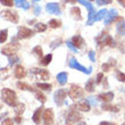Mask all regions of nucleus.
Returning a JSON list of instances; mask_svg holds the SVG:
<instances>
[{"label": "nucleus", "instance_id": "f257e3e1", "mask_svg": "<svg viewBox=\"0 0 125 125\" xmlns=\"http://www.w3.org/2000/svg\"><path fill=\"white\" fill-rule=\"evenodd\" d=\"M2 99L3 101L6 102L8 106H11V107H16L17 106V97L16 93L14 92L13 90L9 89H2Z\"/></svg>", "mask_w": 125, "mask_h": 125}, {"label": "nucleus", "instance_id": "f03ea898", "mask_svg": "<svg viewBox=\"0 0 125 125\" xmlns=\"http://www.w3.org/2000/svg\"><path fill=\"white\" fill-rule=\"evenodd\" d=\"M83 94H84V90L81 86L75 85V84H73L68 91V95L72 100H77V99L82 98Z\"/></svg>", "mask_w": 125, "mask_h": 125}, {"label": "nucleus", "instance_id": "7ed1b4c3", "mask_svg": "<svg viewBox=\"0 0 125 125\" xmlns=\"http://www.w3.org/2000/svg\"><path fill=\"white\" fill-rule=\"evenodd\" d=\"M68 65H69V67H71V68L77 69V71L85 73V74H90V73H91V71H92V68H91V67H89V68H85L84 66H82L79 62H77V60L75 59V58H74V57H72V58L69 59Z\"/></svg>", "mask_w": 125, "mask_h": 125}, {"label": "nucleus", "instance_id": "20e7f679", "mask_svg": "<svg viewBox=\"0 0 125 125\" xmlns=\"http://www.w3.org/2000/svg\"><path fill=\"white\" fill-rule=\"evenodd\" d=\"M97 41L99 43V47L101 46H108V47H115V42L110 35L108 34H102L101 36L97 38Z\"/></svg>", "mask_w": 125, "mask_h": 125}, {"label": "nucleus", "instance_id": "39448f33", "mask_svg": "<svg viewBox=\"0 0 125 125\" xmlns=\"http://www.w3.org/2000/svg\"><path fill=\"white\" fill-rule=\"evenodd\" d=\"M18 49H20L18 43L11 41V43H10V44L6 46L2 50H1V52H2L3 55H6V56H11V55H15V52H16Z\"/></svg>", "mask_w": 125, "mask_h": 125}, {"label": "nucleus", "instance_id": "423d86ee", "mask_svg": "<svg viewBox=\"0 0 125 125\" xmlns=\"http://www.w3.org/2000/svg\"><path fill=\"white\" fill-rule=\"evenodd\" d=\"M81 119V115L76 110H71L66 117V125H73Z\"/></svg>", "mask_w": 125, "mask_h": 125}, {"label": "nucleus", "instance_id": "0eeeda50", "mask_svg": "<svg viewBox=\"0 0 125 125\" xmlns=\"http://www.w3.org/2000/svg\"><path fill=\"white\" fill-rule=\"evenodd\" d=\"M66 94H67V92H66L65 89H59V90H57L56 92H55V94H53V99H55V102H56L58 106H62V104L65 102Z\"/></svg>", "mask_w": 125, "mask_h": 125}, {"label": "nucleus", "instance_id": "6e6552de", "mask_svg": "<svg viewBox=\"0 0 125 125\" xmlns=\"http://www.w3.org/2000/svg\"><path fill=\"white\" fill-rule=\"evenodd\" d=\"M32 73L36 76V77H38V79L42 80V81H47V80H49V77H50L49 72H48V71H46V69L32 68Z\"/></svg>", "mask_w": 125, "mask_h": 125}, {"label": "nucleus", "instance_id": "1a4fd4ad", "mask_svg": "<svg viewBox=\"0 0 125 125\" xmlns=\"http://www.w3.org/2000/svg\"><path fill=\"white\" fill-rule=\"evenodd\" d=\"M47 11L49 14H52V15H60V14H62L59 5L56 2L48 3V5H47Z\"/></svg>", "mask_w": 125, "mask_h": 125}, {"label": "nucleus", "instance_id": "9d476101", "mask_svg": "<svg viewBox=\"0 0 125 125\" xmlns=\"http://www.w3.org/2000/svg\"><path fill=\"white\" fill-rule=\"evenodd\" d=\"M43 122L44 125H51L53 123V112L52 109H46L43 113Z\"/></svg>", "mask_w": 125, "mask_h": 125}, {"label": "nucleus", "instance_id": "9b49d317", "mask_svg": "<svg viewBox=\"0 0 125 125\" xmlns=\"http://www.w3.org/2000/svg\"><path fill=\"white\" fill-rule=\"evenodd\" d=\"M117 10L116 9H110L109 11H107V14H106V16H105V24L106 25H108L109 23H112V22H114V21L117 18Z\"/></svg>", "mask_w": 125, "mask_h": 125}, {"label": "nucleus", "instance_id": "f8f14e48", "mask_svg": "<svg viewBox=\"0 0 125 125\" xmlns=\"http://www.w3.org/2000/svg\"><path fill=\"white\" fill-rule=\"evenodd\" d=\"M33 35V31L27 29V27H20L18 33H17V38L20 39H26V38H30Z\"/></svg>", "mask_w": 125, "mask_h": 125}, {"label": "nucleus", "instance_id": "ddd939ff", "mask_svg": "<svg viewBox=\"0 0 125 125\" xmlns=\"http://www.w3.org/2000/svg\"><path fill=\"white\" fill-rule=\"evenodd\" d=\"M2 17H5L6 20L13 22V23H17L18 22V16L16 13H13L11 10H6L2 13Z\"/></svg>", "mask_w": 125, "mask_h": 125}, {"label": "nucleus", "instance_id": "4468645a", "mask_svg": "<svg viewBox=\"0 0 125 125\" xmlns=\"http://www.w3.org/2000/svg\"><path fill=\"white\" fill-rule=\"evenodd\" d=\"M75 108H77L81 112H89L90 110V104L88 100H81V101L76 102Z\"/></svg>", "mask_w": 125, "mask_h": 125}, {"label": "nucleus", "instance_id": "2eb2a0df", "mask_svg": "<svg viewBox=\"0 0 125 125\" xmlns=\"http://www.w3.org/2000/svg\"><path fill=\"white\" fill-rule=\"evenodd\" d=\"M26 75V72H25V68H24L22 65H17L16 68H15V76L17 79H23Z\"/></svg>", "mask_w": 125, "mask_h": 125}, {"label": "nucleus", "instance_id": "dca6fc26", "mask_svg": "<svg viewBox=\"0 0 125 125\" xmlns=\"http://www.w3.org/2000/svg\"><path fill=\"white\" fill-rule=\"evenodd\" d=\"M72 42L74 43V46L79 49V48H82L83 46H84V40H83L82 36L80 35H75L74 38L72 39Z\"/></svg>", "mask_w": 125, "mask_h": 125}, {"label": "nucleus", "instance_id": "f3484780", "mask_svg": "<svg viewBox=\"0 0 125 125\" xmlns=\"http://www.w3.org/2000/svg\"><path fill=\"white\" fill-rule=\"evenodd\" d=\"M100 100H102L104 102H109L112 101L113 98H114V93L113 92H106V93H101V94L98 97Z\"/></svg>", "mask_w": 125, "mask_h": 125}, {"label": "nucleus", "instance_id": "a211bd4d", "mask_svg": "<svg viewBox=\"0 0 125 125\" xmlns=\"http://www.w3.org/2000/svg\"><path fill=\"white\" fill-rule=\"evenodd\" d=\"M41 116H42V107L38 108L33 114V122L35 124H40V121H41Z\"/></svg>", "mask_w": 125, "mask_h": 125}, {"label": "nucleus", "instance_id": "6ab92c4d", "mask_svg": "<svg viewBox=\"0 0 125 125\" xmlns=\"http://www.w3.org/2000/svg\"><path fill=\"white\" fill-rule=\"evenodd\" d=\"M67 79H68V76H67V73H65V72H62L57 75V81H58V83L62 84V85H64V84L67 83Z\"/></svg>", "mask_w": 125, "mask_h": 125}, {"label": "nucleus", "instance_id": "aec40b11", "mask_svg": "<svg viewBox=\"0 0 125 125\" xmlns=\"http://www.w3.org/2000/svg\"><path fill=\"white\" fill-rule=\"evenodd\" d=\"M116 65V60L115 59H109L108 62H105L104 65H102V69H104V72H108L109 69L114 67Z\"/></svg>", "mask_w": 125, "mask_h": 125}, {"label": "nucleus", "instance_id": "412c9836", "mask_svg": "<svg viewBox=\"0 0 125 125\" xmlns=\"http://www.w3.org/2000/svg\"><path fill=\"white\" fill-rule=\"evenodd\" d=\"M71 15L76 20H81V10L79 7H73L71 9Z\"/></svg>", "mask_w": 125, "mask_h": 125}, {"label": "nucleus", "instance_id": "4be33fe9", "mask_svg": "<svg viewBox=\"0 0 125 125\" xmlns=\"http://www.w3.org/2000/svg\"><path fill=\"white\" fill-rule=\"evenodd\" d=\"M106 14H107V10L106 9H101V10H99L98 13L95 14V16H94V22H98V21H101L104 17L106 16Z\"/></svg>", "mask_w": 125, "mask_h": 125}, {"label": "nucleus", "instance_id": "5701e85b", "mask_svg": "<svg viewBox=\"0 0 125 125\" xmlns=\"http://www.w3.org/2000/svg\"><path fill=\"white\" fill-rule=\"evenodd\" d=\"M79 2L82 3L83 6H85L86 9L89 10V13H92L93 11V6H92V3L90 2V1H88V0H79Z\"/></svg>", "mask_w": 125, "mask_h": 125}, {"label": "nucleus", "instance_id": "b1692460", "mask_svg": "<svg viewBox=\"0 0 125 125\" xmlns=\"http://www.w3.org/2000/svg\"><path fill=\"white\" fill-rule=\"evenodd\" d=\"M117 33L119 35H125V21H122L117 25Z\"/></svg>", "mask_w": 125, "mask_h": 125}, {"label": "nucleus", "instance_id": "393cba45", "mask_svg": "<svg viewBox=\"0 0 125 125\" xmlns=\"http://www.w3.org/2000/svg\"><path fill=\"white\" fill-rule=\"evenodd\" d=\"M36 86L40 90H43V91H50L51 90V84H48V83H38Z\"/></svg>", "mask_w": 125, "mask_h": 125}, {"label": "nucleus", "instance_id": "a878e982", "mask_svg": "<svg viewBox=\"0 0 125 125\" xmlns=\"http://www.w3.org/2000/svg\"><path fill=\"white\" fill-rule=\"evenodd\" d=\"M51 59H52V55H51V53H49V55H47L46 57H43V58H42L41 64H42V65H44V66L49 65L50 62H51Z\"/></svg>", "mask_w": 125, "mask_h": 125}, {"label": "nucleus", "instance_id": "bb28decb", "mask_svg": "<svg viewBox=\"0 0 125 125\" xmlns=\"http://www.w3.org/2000/svg\"><path fill=\"white\" fill-rule=\"evenodd\" d=\"M17 88L21 90H27V91H33V89L31 88L30 85H27V84H25V83L23 82H18L17 83Z\"/></svg>", "mask_w": 125, "mask_h": 125}, {"label": "nucleus", "instance_id": "cd10ccee", "mask_svg": "<svg viewBox=\"0 0 125 125\" xmlns=\"http://www.w3.org/2000/svg\"><path fill=\"white\" fill-rule=\"evenodd\" d=\"M85 90L86 91H90V92L94 90V81L93 80H89L88 81V83L85 84Z\"/></svg>", "mask_w": 125, "mask_h": 125}, {"label": "nucleus", "instance_id": "c85d7f7f", "mask_svg": "<svg viewBox=\"0 0 125 125\" xmlns=\"http://www.w3.org/2000/svg\"><path fill=\"white\" fill-rule=\"evenodd\" d=\"M24 109H25V105L24 104H18L15 107V113H16L17 115H20V114H22L24 112Z\"/></svg>", "mask_w": 125, "mask_h": 125}, {"label": "nucleus", "instance_id": "c756f323", "mask_svg": "<svg viewBox=\"0 0 125 125\" xmlns=\"http://www.w3.org/2000/svg\"><path fill=\"white\" fill-rule=\"evenodd\" d=\"M102 109L104 110H109V112H118V108L116 106H110V105H104Z\"/></svg>", "mask_w": 125, "mask_h": 125}, {"label": "nucleus", "instance_id": "7c9ffc66", "mask_svg": "<svg viewBox=\"0 0 125 125\" xmlns=\"http://www.w3.org/2000/svg\"><path fill=\"white\" fill-rule=\"evenodd\" d=\"M32 52L38 57H42V49H41V47L40 46H36L35 48L32 50Z\"/></svg>", "mask_w": 125, "mask_h": 125}, {"label": "nucleus", "instance_id": "2f4dec72", "mask_svg": "<svg viewBox=\"0 0 125 125\" xmlns=\"http://www.w3.org/2000/svg\"><path fill=\"white\" fill-rule=\"evenodd\" d=\"M47 30V26L44 25V24L42 23H39L35 25V31L36 32H44V31Z\"/></svg>", "mask_w": 125, "mask_h": 125}, {"label": "nucleus", "instance_id": "473e14b6", "mask_svg": "<svg viewBox=\"0 0 125 125\" xmlns=\"http://www.w3.org/2000/svg\"><path fill=\"white\" fill-rule=\"evenodd\" d=\"M35 95H36V98H38V100H40V101L42 102V104H44L46 102V95H43L42 92H40V91H36L35 92Z\"/></svg>", "mask_w": 125, "mask_h": 125}, {"label": "nucleus", "instance_id": "72a5a7b5", "mask_svg": "<svg viewBox=\"0 0 125 125\" xmlns=\"http://www.w3.org/2000/svg\"><path fill=\"white\" fill-rule=\"evenodd\" d=\"M49 26L52 27V29H57V27L60 26V22H58V21H56V20H51L49 22Z\"/></svg>", "mask_w": 125, "mask_h": 125}, {"label": "nucleus", "instance_id": "f704fd0d", "mask_svg": "<svg viewBox=\"0 0 125 125\" xmlns=\"http://www.w3.org/2000/svg\"><path fill=\"white\" fill-rule=\"evenodd\" d=\"M7 34H8V31H7V30H2V31H1V38H0V42H1V43L6 42Z\"/></svg>", "mask_w": 125, "mask_h": 125}, {"label": "nucleus", "instance_id": "c9c22d12", "mask_svg": "<svg viewBox=\"0 0 125 125\" xmlns=\"http://www.w3.org/2000/svg\"><path fill=\"white\" fill-rule=\"evenodd\" d=\"M67 47H68L72 51H74V52H77V50H79L75 46H74V43H73L72 41H67Z\"/></svg>", "mask_w": 125, "mask_h": 125}, {"label": "nucleus", "instance_id": "e433bc0d", "mask_svg": "<svg viewBox=\"0 0 125 125\" xmlns=\"http://www.w3.org/2000/svg\"><path fill=\"white\" fill-rule=\"evenodd\" d=\"M1 3H2L3 6L11 7L14 5V0H1Z\"/></svg>", "mask_w": 125, "mask_h": 125}, {"label": "nucleus", "instance_id": "4c0bfd02", "mask_svg": "<svg viewBox=\"0 0 125 125\" xmlns=\"http://www.w3.org/2000/svg\"><path fill=\"white\" fill-rule=\"evenodd\" d=\"M117 80L121 81V82H125V74L122 72H118L117 73Z\"/></svg>", "mask_w": 125, "mask_h": 125}, {"label": "nucleus", "instance_id": "58836bf2", "mask_svg": "<svg viewBox=\"0 0 125 125\" xmlns=\"http://www.w3.org/2000/svg\"><path fill=\"white\" fill-rule=\"evenodd\" d=\"M1 125H14V122H13V119L7 118V119H5V121L1 123Z\"/></svg>", "mask_w": 125, "mask_h": 125}, {"label": "nucleus", "instance_id": "ea45409f", "mask_svg": "<svg viewBox=\"0 0 125 125\" xmlns=\"http://www.w3.org/2000/svg\"><path fill=\"white\" fill-rule=\"evenodd\" d=\"M86 100H88V101H89V104H91L92 106H97V100H95L93 97H89Z\"/></svg>", "mask_w": 125, "mask_h": 125}, {"label": "nucleus", "instance_id": "a19ab883", "mask_svg": "<svg viewBox=\"0 0 125 125\" xmlns=\"http://www.w3.org/2000/svg\"><path fill=\"white\" fill-rule=\"evenodd\" d=\"M89 58L91 62H95V55H94V51H90L89 52Z\"/></svg>", "mask_w": 125, "mask_h": 125}, {"label": "nucleus", "instance_id": "79ce46f5", "mask_svg": "<svg viewBox=\"0 0 125 125\" xmlns=\"http://www.w3.org/2000/svg\"><path fill=\"white\" fill-rule=\"evenodd\" d=\"M109 2H110V0H97L98 5H107Z\"/></svg>", "mask_w": 125, "mask_h": 125}, {"label": "nucleus", "instance_id": "37998d69", "mask_svg": "<svg viewBox=\"0 0 125 125\" xmlns=\"http://www.w3.org/2000/svg\"><path fill=\"white\" fill-rule=\"evenodd\" d=\"M102 77H104V73H99L98 76H97V83H100L102 81Z\"/></svg>", "mask_w": 125, "mask_h": 125}, {"label": "nucleus", "instance_id": "c03bdc74", "mask_svg": "<svg viewBox=\"0 0 125 125\" xmlns=\"http://www.w3.org/2000/svg\"><path fill=\"white\" fill-rule=\"evenodd\" d=\"M20 7H22V8H24V9H27V8L30 7V5H29V3H27L26 1H24V2L22 3V5H21Z\"/></svg>", "mask_w": 125, "mask_h": 125}, {"label": "nucleus", "instance_id": "a18cd8bd", "mask_svg": "<svg viewBox=\"0 0 125 125\" xmlns=\"http://www.w3.org/2000/svg\"><path fill=\"white\" fill-rule=\"evenodd\" d=\"M34 13H35V15H39V14L41 13V9H40V7H39V6H36V7H35V10H34Z\"/></svg>", "mask_w": 125, "mask_h": 125}, {"label": "nucleus", "instance_id": "49530a36", "mask_svg": "<svg viewBox=\"0 0 125 125\" xmlns=\"http://www.w3.org/2000/svg\"><path fill=\"white\" fill-rule=\"evenodd\" d=\"M24 1H25V0H16V1H15V3H16L17 6H21V5H22Z\"/></svg>", "mask_w": 125, "mask_h": 125}, {"label": "nucleus", "instance_id": "de8ad7c7", "mask_svg": "<svg viewBox=\"0 0 125 125\" xmlns=\"http://www.w3.org/2000/svg\"><path fill=\"white\" fill-rule=\"evenodd\" d=\"M15 60H18V58L17 57H14V59H11V58H9V62H10V65H13V64H15Z\"/></svg>", "mask_w": 125, "mask_h": 125}, {"label": "nucleus", "instance_id": "09e8293b", "mask_svg": "<svg viewBox=\"0 0 125 125\" xmlns=\"http://www.w3.org/2000/svg\"><path fill=\"white\" fill-rule=\"evenodd\" d=\"M100 125H115V124H113V123H109V122H101V123H100Z\"/></svg>", "mask_w": 125, "mask_h": 125}, {"label": "nucleus", "instance_id": "8fccbe9b", "mask_svg": "<svg viewBox=\"0 0 125 125\" xmlns=\"http://www.w3.org/2000/svg\"><path fill=\"white\" fill-rule=\"evenodd\" d=\"M118 2L121 3V5H122V6L125 8V0H118Z\"/></svg>", "mask_w": 125, "mask_h": 125}, {"label": "nucleus", "instance_id": "3c124183", "mask_svg": "<svg viewBox=\"0 0 125 125\" xmlns=\"http://www.w3.org/2000/svg\"><path fill=\"white\" fill-rule=\"evenodd\" d=\"M16 122H17V123H21V122H22V118H21V116H17V117H16Z\"/></svg>", "mask_w": 125, "mask_h": 125}, {"label": "nucleus", "instance_id": "603ef678", "mask_svg": "<svg viewBox=\"0 0 125 125\" xmlns=\"http://www.w3.org/2000/svg\"><path fill=\"white\" fill-rule=\"evenodd\" d=\"M65 1L66 2H73L74 3V2H76V1H79V0H65Z\"/></svg>", "mask_w": 125, "mask_h": 125}, {"label": "nucleus", "instance_id": "864d4df0", "mask_svg": "<svg viewBox=\"0 0 125 125\" xmlns=\"http://www.w3.org/2000/svg\"><path fill=\"white\" fill-rule=\"evenodd\" d=\"M76 125H86L85 123H83V122H81V123H79V124H76Z\"/></svg>", "mask_w": 125, "mask_h": 125}, {"label": "nucleus", "instance_id": "5fc2aeb1", "mask_svg": "<svg viewBox=\"0 0 125 125\" xmlns=\"http://www.w3.org/2000/svg\"><path fill=\"white\" fill-rule=\"evenodd\" d=\"M35 1H39V0H35Z\"/></svg>", "mask_w": 125, "mask_h": 125}, {"label": "nucleus", "instance_id": "6e6d98bb", "mask_svg": "<svg viewBox=\"0 0 125 125\" xmlns=\"http://www.w3.org/2000/svg\"><path fill=\"white\" fill-rule=\"evenodd\" d=\"M89 1H92V0H89Z\"/></svg>", "mask_w": 125, "mask_h": 125}, {"label": "nucleus", "instance_id": "4d7b16f0", "mask_svg": "<svg viewBox=\"0 0 125 125\" xmlns=\"http://www.w3.org/2000/svg\"><path fill=\"white\" fill-rule=\"evenodd\" d=\"M122 125H125V124H122Z\"/></svg>", "mask_w": 125, "mask_h": 125}, {"label": "nucleus", "instance_id": "13d9d810", "mask_svg": "<svg viewBox=\"0 0 125 125\" xmlns=\"http://www.w3.org/2000/svg\"><path fill=\"white\" fill-rule=\"evenodd\" d=\"M124 117H125V115H124Z\"/></svg>", "mask_w": 125, "mask_h": 125}, {"label": "nucleus", "instance_id": "bf43d9fd", "mask_svg": "<svg viewBox=\"0 0 125 125\" xmlns=\"http://www.w3.org/2000/svg\"><path fill=\"white\" fill-rule=\"evenodd\" d=\"M110 1H112V0H110Z\"/></svg>", "mask_w": 125, "mask_h": 125}]
</instances>
